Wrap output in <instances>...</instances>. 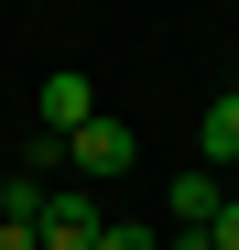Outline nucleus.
<instances>
[{"instance_id":"1","label":"nucleus","mask_w":239,"mask_h":250,"mask_svg":"<svg viewBox=\"0 0 239 250\" xmlns=\"http://www.w3.org/2000/svg\"><path fill=\"white\" fill-rule=\"evenodd\" d=\"M131 163H141V131H131V120H109V109L65 142V174H76V185H109V174H131Z\"/></svg>"},{"instance_id":"8","label":"nucleus","mask_w":239,"mask_h":250,"mask_svg":"<svg viewBox=\"0 0 239 250\" xmlns=\"http://www.w3.org/2000/svg\"><path fill=\"white\" fill-rule=\"evenodd\" d=\"M163 250H218V239L207 229H163Z\"/></svg>"},{"instance_id":"3","label":"nucleus","mask_w":239,"mask_h":250,"mask_svg":"<svg viewBox=\"0 0 239 250\" xmlns=\"http://www.w3.org/2000/svg\"><path fill=\"white\" fill-rule=\"evenodd\" d=\"M33 109H44V131H55V142H76V131L98 120V87L65 65V76H44V98H33Z\"/></svg>"},{"instance_id":"2","label":"nucleus","mask_w":239,"mask_h":250,"mask_svg":"<svg viewBox=\"0 0 239 250\" xmlns=\"http://www.w3.org/2000/svg\"><path fill=\"white\" fill-rule=\"evenodd\" d=\"M98 239H109V207H98V185H76V174H65V185L44 196V250H98Z\"/></svg>"},{"instance_id":"6","label":"nucleus","mask_w":239,"mask_h":250,"mask_svg":"<svg viewBox=\"0 0 239 250\" xmlns=\"http://www.w3.org/2000/svg\"><path fill=\"white\" fill-rule=\"evenodd\" d=\"M207 239H218V250H239V196H228L218 218H207Z\"/></svg>"},{"instance_id":"5","label":"nucleus","mask_w":239,"mask_h":250,"mask_svg":"<svg viewBox=\"0 0 239 250\" xmlns=\"http://www.w3.org/2000/svg\"><path fill=\"white\" fill-rule=\"evenodd\" d=\"M196 163H207V174H228V163H239V87L207 98V120H196Z\"/></svg>"},{"instance_id":"4","label":"nucleus","mask_w":239,"mask_h":250,"mask_svg":"<svg viewBox=\"0 0 239 250\" xmlns=\"http://www.w3.org/2000/svg\"><path fill=\"white\" fill-rule=\"evenodd\" d=\"M218 207H228V174H207V163H185V174L163 185V218H174V229H207Z\"/></svg>"},{"instance_id":"7","label":"nucleus","mask_w":239,"mask_h":250,"mask_svg":"<svg viewBox=\"0 0 239 250\" xmlns=\"http://www.w3.org/2000/svg\"><path fill=\"white\" fill-rule=\"evenodd\" d=\"M0 250H44V229H11V218H0Z\"/></svg>"}]
</instances>
